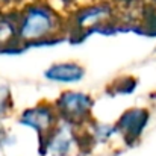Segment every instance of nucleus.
I'll use <instances>...</instances> for the list:
<instances>
[{"instance_id": "f257e3e1", "label": "nucleus", "mask_w": 156, "mask_h": 156, "mask_svg": "<svg viewBox=\"0 0 156 156\" xmlns=\"http://www.w3.org/2000/svg\"><path fill=\"white\" fill-rule=\"evenodd\" d=\"M58 29V17L50 8L43 5L24 11L18 24V37L23 41H40L53 35Z\"/></svg>"}, {"instance_id": "f03ea898", "label": "nucleus", "mask_w": 156, "mask_h": 156, "mask_svg": "<svg viewBox=\"0 0 156 156\" xmlns=\"http://www.w3.org/2000/svg\"><path fill=\"white\" fill-rule=\"evenodd\" d=\"M93 103V99L85 93L67 91L56 102V111L62 118L68 121H77L90 114Z\"/></svg>"}, {"instance_id": "7ed1b4c3", "label": "nucleus", "mask_w": 156, "mask_h": 156, "mask_svg": "<svg viewBox=\"0 0 156 156\" xmlns=\"http://www.w3.org/2000/svg\"><path fill=\"white\" fill-rule=\"evenodd\" d=\"M58 117H59L58 111H55L52 106L46 105V106H37L34 109L26 111L20 121L26 126L34 127L38 132L50 133L55 127V124H56Z\"/></svg>"}, {"instance_id": "20e7f679", "label": "nucleus", "mask_w": 156, "mask_h": 156, "mask_svg": "<svg viewBox=\"0 0 156 156\" xmlns=\"http://www.w3.org/2000/svg\"><path fill=\"white\" fill-rule=\"evenodd\" d=\"M46 77L55 80V82H62V83H71L77 82L83 77V68L77 65L76 62H62L52 65L46 71Z\"/></svg>"}, {"instance_id": "39448f33", "label": "nucleus", "mask_w": 156, "mask_h": 156, "mask_svg": "<svg viewBox=\"0 0 156 156\" xmlns=\"http://www.w3.org/2000/svg\"><path fill=\"white\" fill-rule=\"evenodd\" d=\"M146 123H147V112L143 109H132L121 117L118 127L124 135L130 138H136L144 129Z\"/></svg>"}, {"instance_id": "423d86ee", "label": "nucleus", "mask_w": 156, "mask_h": 156, "mask_svg": "<svg viewBox=\"0 0 156 156\" xmlns=\"http://www.w3.org/2000/svg\"><path fill=\"white\" fill-rule=\"evenodd\" d=\"M70 146H71V140H70V135H67L64 130L59 129L58 133H55L52 138L49 140V147L53 153L59 156H64L68 153L70 150Z\"/></svg>"}]
</instances>
